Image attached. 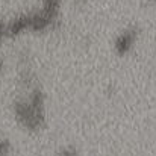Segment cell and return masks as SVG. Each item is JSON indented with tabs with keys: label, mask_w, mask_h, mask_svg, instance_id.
<instances>
[{
	"label": "cell",
	"mask_w": 156,
	"mask_h": 156,
	"mask_svg": "<svg viewBox=\"0 0 156 156\" xmlns=\"http://www.w3.org/2000/svg\"><path fill=\"white\" fill-rule=\"evenodd\" d=\"M15 120L26 130H40L46 124V94L40 87L30 88L26 97L12 103Z\"/></svg>",
	"instance_id": "1"
},
{
	"label": "cell",
	"mask_w": 156,
	"mask_h": 156,
	"mask_svg": "<svg viewBox=\"0 0 156 156\" xmlns=\"http://www.w3.org/2000/svg\"><path fill=\"white\" fill-rule=\"evenodd\" d=\"M140 34L141 32H140L138 26H127L121 32H118L117 37L114 38V43H112L115 55L120 56V58L127 56L135 49V46L140 40Z\"/></svg>",
	"instance_id": "2"
},
{
	"label": "cell",
	"mask_w": 156,
	"mask_h": 156,
	"mask_svg": "<svg viewBox=\"0 0 156 156\" xmlns=\"http://www.w3.org/2000/svg\"><path fill=\"white\" fill-rule=\"evenodd\" d=\"M30 32L29 24V14L23 12L6 21V38H18L24 34Z\"/></svg>",
	"instance_id": "3"
},
{
	"label": "cell",
	"mask_w": 156,
	"mask_h": 156,
	"mask_svg": "<svg viewBox=\"0 0 156 156\" xmlns=\"http://www.w3.org/2000/svg\"><path fill=\"white\" fill-rule=\"evenodd\" d=\"M12 150V144L9 140H0V156H9Z\"/></svg>",
	"instance_id": "4"
},
{
	"label": "cell",
	"mask_w": 156,
	"mask_h": 156,
	"mask_svg": "<svg viewBox=\"0 0 156 156\" xmlns=\"http://www.w3.org/2000/svg\"><path fill=\"white\" fill-rule=\"evenodd\" d=\"M59 156H79V155H77V150L74 147H64L61 150Z\"/></svg>",
	"instance_id": "5"
},
{
	"label": "cell",
	"mask_w": 156,
	"mask_h": 156,
	"mask_svg": "<svg viewBox=\"0 0 156 156\" xmlns=\"http://www.w3.org/2000/svg\"><path fill=\"white\" fill-rule=\"evenodd\" d=\"M3 40H6V21L0 18V43Z\"/></svg>",
	"instance_id": "6"
},
{
	"label": "cell",
	"mask_w": 156,
	"mask_h": 156,
	"mask_svg": "<svg viewBox=\"0 0 156 156\" xmlns=\"http://www.w3.org/2000/svg\"><path fill=\"white\" fill-rule=\"evenodd\" d=\"M5 67H6V64H5V59L0 56V74L5 71Z\"/></svg>",
	"instance_id": "7"
},
{
	"label": "cell",
	"mask_w": 156,
	"mask_h": 156,
	"mask_svg": "<svg viewBox=\"0 0 156 156\" xmlns=\"http://www.w3.org/2000/svg\"><path fill=\"white\" fill-rule=\"evenodd\" d=\"M149 2H150V3H152V5L156 8V0H149Z\"/></svg>",
	"instance_id": "8"
},
{
	"label": "cell",
	"mask_w": 156,
	"mask_h": 156,
	"mask_svg": "<svg viewBox=\"0 0 156 156\" xmlns=\"http://www.w3.org/2000/svg\"><path fill=\"white\" fill-rule=\"evenodd\" d=\"M76 2H79V3H85L87 0H76Z\"/></svg>",
	"instance_id": "9"
}]
</instances>
